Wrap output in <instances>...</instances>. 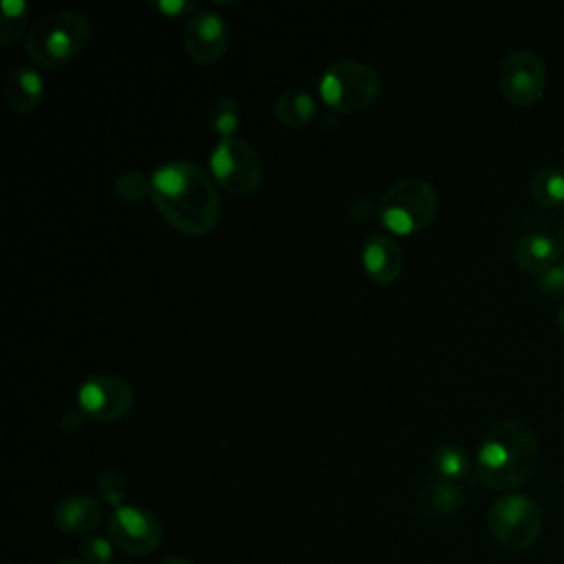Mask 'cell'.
Masks as SVG:
<instances>
[{
	"mask_svg": "<svg viewBox=\"0 0 564 564\" xmlns=\"http://www.w3.org/2000/svg\"><path fill=\"white\" fill-rule=\"evenodd\" d=\"M152 200L181 234L203 236L220 218V194L212 176L189 161H170L152 172Z\"/></svg>",
	"mask_w": 564,
	"mask_h": 564,
	"instance_id": "obj_1",
	"label": "cell"
},
{
	"mask_svg": "<svg viewBox=\"0 0 564 564\" xmlns=\"http://www.w3.org/2000/svg\"><path fill=\"white\" fill-rule=\"evenodd\" d=\"M540 460L533 427L520 419H505L489 427L476 452V476L494 489L524 485Z\"/></svg>",
	"mask_w": 564,
	"mask_h": 564,
	"instance_id": "obj_2",
	"label": "cell"
},
{
	"mask_svg": "<svg viewBox=\"0 0 564 564\" xmlns=\"http://www.w3.org/2000/svg\"><path fill=\"white\" fill-rule=\"evenodd\" d=\"M90 42V22L84 13L62 9L42 15L26 35V53L44 68H57L77 57Z\"/></svg>",
	"mask_w": 564,
	"mask_h": 564,
	"instance_id": "obj_3",
	"label": "cell"
},
{
	"mask_svg": "<svg viewBox=\"0 0 564 564\" xmlns=\"http://www.w3.org/2000/svg\"><path fill=\"white\" fill-rule=\"evenodd\" d=\"M436 207V189L419 176H408L397 181L383 194L379 203V218L388 231L397 236H412L430 225Z\"/></svg>",
	"mask_w": 564,
	"mask_h": 564,
	"instance_id": "obj_4",
	"label": "cell"
},
{
	"mask_svg": "<svg viewBox=\"0 0 564 564\" xmlns=\"http://www.w3.org/2000/svg\"><path fill=\"white\" fill-rule=\"evenodd\" d=\"M319 95L337 112H361L377 99L379 77L364 62L341 59L319 77Z\"/></svg>",
	"mask_w": 564,
	"mask_h": 564,
	"instance_id": "obj_5",
	"label": "cell"
},
{
	"mask_svg": "<svg viewBox=\"0 0 564 564\" xmlns=\"http://www.w3.org/2000/svg\"><path fill=\"white\" fill-rule=\"evenodd\" d=\"M487 522L494 538L502 546L511 551H524L540 535L542 509L533 498L524 494H505L489 507Z\"/></svg>",
	"mask_w": 564,
	"mask_h": 564,
	"instance_id": "obj_6",
	"label": "cell"
},
{
	"mask_svg": "<svg viewBox=\"0 0 564 564\" xmlns=\"http://www.w3.org/2000/svg\"><path fill=\"white\" fill-rule=\"evenodd\" d=\"M209 167L214 178L236 196L256 192L262 181V161L258 152L238 137H225L214 145Z\"/></svg>",
	"mask_w": 564,
	"mask_h": 564,
	"instance_id": "obj_7",
	"label": "cell"
},
{
	"mask_svg": "<svg viewBox=\"0 0 564 564\" xmlns=\"http://www.w3.org/2000/svg\"><path fill=\"white\" fill-rule=\"evenodd\" d=\"M498 86L507 101L516 106H529L538 101L546 88L544 62L529 48L511 51L498 70Z\"/></svg>",
	"mask_w": 564,
	"mask_h": 564,
	"instance_id": "obj_8",
	"label": "cell"
},
{
	"mask_svg": "<svg viewBox=\"0 0 564 564\" xmlns=\"http://www.w3.org/2000/svg\"><path fill=\"white\" fill-rule=\"evenodd\" d=\"M108 538L128 555H148L161 542V524L156 516L137 505H121L108 518Z\"/></svg>",
	"mask_w": 564,
	"mask_h": 564,
	"instance_id": "obj_9",
	"label": "cell"
},
{
	"mask_svg": "<svg viewBox=\"0 0 564 564\" xmlns=\"http://www.w3.org/2000/svg\"><path fill=\"white\" fill-rule=\"evenodd\" d=\"M134 392L130 383L115 375H95L79 386L77 403L82 412L97 423H112L128 414Z\"/></svg>",
	"mask_w": 564,
	"mask_h": 564,
	"instance_id": "obj_10",
	"label": "cell"
},
{
	"mask_svg": "<svg viewBox=\"0 0 564 564\" xmlns=\"http://www.w3.org/2000/svg\"><path fill=\"white\" fill-rule=\"evenodd\" d=\"M229 42L227 22L216 11H196L183 31L187 55L198 64H212L223 57Z\"/></svg>",
	"mask_w": 564,
	"mask_h": 564,
	"instance_id": "obj_11",
	"label": "cell"
},
{
	"mask_svg": "<svg viewBox=\"0 0 564 564\" xmlns=\"http://www.w3.org/2000/svg\"><path fill=\"white\" fill-rule=\"evenodd\" d=\"M364 271L375 284H392L403 271V253L390 234H372L361 253Z\"/></svg>",
	"mask_w": 564,
	"mask_h": 564,
	"instance_id": "obj_12",
	"label": "cell"
},
{
	"mask_svg": "<svg viewBox=\"0 0 564 564\" xmlns=\"http://www.w3.org/2000/svg\"><path fill=\"white\" fill-rule=\"evenodd\" d=\"M2 97L13 112H31L44 97V82L31 66H15L2 84Z\"/></svg>",
	"mask_w": 564,
	"mask_h": 564,
	"instance_id": "obj_13",
	"label": "cell"
},
{
	"mask_svg": "<svg viewBox=\"0 0 564 564\" xmlns=\"http://www.w3.org/2000/svg\"><path fill=\"white\" fill-rule=\"evenodd\" d=\"M101 518V505L95 498L79 494L64 498L53 511V520L64 533H88L99 527Z\"/></svg>",
	"mask_w": 564,
	"mask_h": 564,
	"instance_id": "obj_14",
	"label": "cell"
},
{
	"mask_svg": "<svg viewBox=\"0 0 564 564\" xmlns=\"http://www.w3.org/2000/svg\"><path fill=\"white\" fill-rule=\"evenodd\" d=\"M516 262L531 273H544L560 260V245L544 231H527L513 247Z\"/></svg>",
	"mask_w": 564,
	"mask_h": 564,
	"instance_id": "obj_15",
	"label": "cell"
},
{
	"mask_svg": "<svg viewBox=\"0 0 564 564\" xmlns=\"http://www.w3.org/2000/svg\"><path fill=\"white\" fill-rule=\"evenodd\" d=\"M315 115V99L300 88H289L278 95L275 99V117L284 126L297 128L313 119Z\"/></svg>",
	"mask_w": 564,
	"mask_h": 564,
	"instance_id": "obj_16",
	"label": "cell"
},
{
	"mask_svg": "<svg viewBox=\"0 0 564 564\" xmlns=\"http://www.w3.org/2000/svg\"><path fill=\"white\" fill-rule=\"evenodd\" d=\"M533 200L542 207H557L564 203V170L546 165L533 172L529 183Z\"/></svg>",
	"mask_w": 564,
	"mask_h": 564,
	"instance_id": "obj_17",
	"label": "cell"
},
{
	"mask_svg": "<svg viewBox=\"0 0 564 564\" xmlns=\"http://www.w3.org/2000/svg\"><path fill=\"white\" fill-rule=\"evenodd\" d=\"M432 469L445 482H454V480H460L469 474L471 463H469V456L463 447H458L454 443H445V445H438L434 449Z\"/></svg>",
	"mask_w": 564,
	"mask_h": 564,
	"instance_id": "obj_18",
	"label": "cell"
},
{
	"mask_svg": "<svg viewBox=\"0 0 564 564\" xmlns=\"http://www.w3.org/2000/svg\"><path fill=\"white\" fill-rule=\"evenodd\" d=\"M26 2L24 0H2L0 4V42L4 46L15 44L26 26Z\"/></svg>",
	"mask_w": 564,
	"mask_h": 564,
	"instance_id": "obj_19",
	"label": "cell"
},
{
	"mask_svg": "<svg viewBox=\"0 0 564 564\" xmlns=\"http://www.w3.org/2000/svg\"><path fill=\"white\" fill-rule=\"evenodd\" d=\"M207 119H209L212 130H216L223 139L234 137V132L238 130V123H240V106L229 97H220L209 106Z\"/></svg>",
	"mask_w": 564,
	"mask_h": 564,
	"instance_id": "obj_20",
	"label": "cell"
},
{
	"mask_svg": "<svg viewBox=\"0 0 564 564\" xmlns=\"http://www.w3.org/2000/svg\"><path fill=\"white\" fill-rule=\"evenodd\" d=\"M115 194L123 203H139L152 194V178L139 170L121 172L115 181Z\"/></svg>",
	"mask_w": 564,
	"mask_h": 564,
	"instance_id": "obj_21",
	"label": "cell"
},
{
	"mask_svg": "<svg viewBox=\"0 0 564 564\" xmlns=\"http://www.w3.org/2000/svg\"><path fill=\"white\" fill-rule=\"evenodd\" d=\"M79 551L86 564H110L115 555V544L110 538L90 535V538H84Z\"/></svg>",
	"mask_w": 564,
	"mask_h": 564,
	"instance_id": "obj_22",
	"label": "cell"
},
{
	"mask_svg": "<svg viewBox=\"0 0 564 564\" xmlns=\"http://www.w3.org/2000/svg\"><path fill=\"white\" fill-rule=\"evenodd\" d=\"M97 491L101 496V500H106L110 507H121L126 505L123 498H126V480L121 474L117 471H104L99 478H97Z\"/></svg>",
	"mask_w": 564,
	"mask_h": 564,
	"instance_id": "obj_23",
	"label": "cell"
},
{
	"mask_svg": "<svg viewBox=\"0 0 564 564\" xmlns=\"http://www.w3.org/2000/svg\"><path fill=\"white\" fill-rule=\"evenodd\" d=\"M430 500H432V505H434L436 511L449 513V511H454V509L460 505L463 496H460V489H458L454 482H445V480H443V482H436V485L432 487Z\"/></svg>",
	"mask_w": 564,
	"mask_h": 564,
	"instance_id": "obj_24",
	"label": "cell"
},
{
	"mask_svg": "<svg viewBox=\"0 0 564 564\" xmlns=\"http://www.w3.org/2000/svg\"><path fill=\"white\" fill-rule=\"evenodd\" d=\"M538 284L549 295L564 293V258H560L553 267H549L544 273H540Z\"/></svg>",
	"mask_w": 564,
	"mask_h": 564,
	"instance_id": "obj_25",
	"label": "cell"
},
{
	"mask_svg": "<svg viewBox=\"0 0 564 564\" xmlns=\"http://www.w3.org/2000/svg\"><path fill=\"white\" fill-rule=\"evenodd\" d=\"M375 216H379V205H375L370 198L361 196L357 200H352L350 205V218L357 220V223H368L372 220Z\"/></svg>",
	"mask_w": 564,
	"mask_h": 564,
	"instance_id": "obj_26",
	"label": "cell"
},
{
	"mask_svg": "<svg viewBox=\"0 0 564 564\" xmlns=\"http://www.w3.org/2000/svg\"><path fill=\"white\" fill-rule=\"evenodd\" d=\"M194 7H196V2H189V0H159V2H154V9H159L167 18H178L187 11H192Z\"/></svg>",
	"mask_w": 564,
	"mask_h": 564,
	"instance_id": "obj_27",
	"label": "cell"
},
{
	"mask_svg": "<svg viewBox=\"0 0 564 564\" xmlns=\"http://www.w3.org/2000/svg\"><path fill=\"white\" fill-rule=\"evenodd\" d=\"M159 564H194V562H189V560H185V557H178V555H167V557H163Z\"/></svg>",
	"mask_w": 564,
	"mask_h": 564,
	"instance_id": "obj_28",
	"label": "cell"
},
{
	"mask_svg": "<svg viewBox=\"0 0 564 564\" xmlns=\"http://www.w3.org/2000/svg\"><path fill=\"white\" fill-rule=\"evenodd\" d=\"M555 324H557V328L564 333V302L560 304V308H557V315H555Z\"/></svg>",
	"mask_w": 564,
	"mask_h": 564,
	"instance_id": "obj_29",
	"label": "cell"
},
{
	"mask_svg": "<svg viewBox=\"0 0 564 564\" xmlns=\"http://www.w3.org/2000/svg\"><path fill=\"white\" fill-rule=\"evenodd\" d=\"M557 245H560V253H562V258H564V225H562V229H560V240H557Z\"/></svg>",
	"mask_w": 564,
	"mask_h": 564,
	"instance_id": "obj_30",
	"label": "cell"
},
{
	"mask_svg": "<svg viewBox=\"0 0 564 564\" xmlns=\"http://www.w3.org/2000/svg\"><path fill=\"white\" fill-rule=\"evenodd\" d=\"M55 564H86L84 560H62V562H55Z\"/></svg>",
	"mask_w": 564,
	"mask_h": 564,
	"instance_id": "obj_31",
	"label": "cell"
}]
</instances>
